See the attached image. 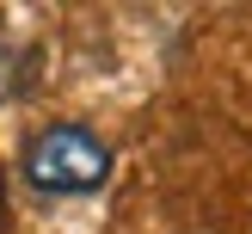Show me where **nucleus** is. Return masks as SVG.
<instances>
[{
	"mask_svg": "<svg viewBox=\"0 0 252 234\" xmlns=\"http://www.w3.org/2000/svg\"><path fill=\"white\" fill-rule=\"evenodd\" d=\"M111 179V148L86 123H49L25 142V185L43 197H93Z\"/></svg>",
	"mask_w": 252,
	"mask_h": 234,
	"instance_id": "1",
	"label": "nucleus"
},
{
	"mask_svg": "<svg viewBox=\"0 0 252 234\" xmlns=\"http://www.w3.org/2000/svg\"><path fill=\"white\" fill-rule=\"evenodd\" d=\"M0 222H6V172H0Z\"/></svg>",
	"mask_w": 252,
	"mask_h": 234,
	"instance_id": "2",
	"label": "nucleus"
}]
</instances>
